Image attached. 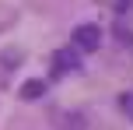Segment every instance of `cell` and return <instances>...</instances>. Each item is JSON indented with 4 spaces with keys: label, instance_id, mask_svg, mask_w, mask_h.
Instances as JSON below:
<instances>
[{
    "label": "cell",
    "instance_id": "cell-1",
    "mask_svg": "<svg viewBox=\"0 0 133 130\" xmlns=\"http://www.w3.org/2000/svg\"><path fill=\"white\" fill-rule=\"evenodd\" d=\"M74 49L77 53H98L102 49V28L98 25H77L74 28Z\"/></svg>",
    "mask_w": 133,
    "mask_h": 130
},
{
    "label": "cell",
    "instance_id": "cell-2",
    "mask_svg": "<svg viewBox=\"0 0 133 130\" xmlns=\"http://www.w3.org/2000/svg\"><path fill=\"white\" fill-rule=\"evenodd\" d=\"M81 67V53L77 49H56L53 53V63H49V70H53V77H63V74H74V70Z\"/></svg>",
    "mask_w": 133,
    "mask_h": 130
},
{
    "label": "cell",
    "instance_id": "cell-3",
    "mask_svg": "<svg viewBox=\"0 0 133 130\" xmlns=\"http://www.w3.org/2000/svg\"><path fill=\"white\" fill-rule=\"evenodd\" d=\"M49 123L56 130H88V116L81 109H56L49 116Z\"/></svg>",
    "mask_w": 133,
    "mask_h": 130
},
{
    "label": "cell",
    "instance_id": "cell-4",
    "mask_svg": "<svg viewBox=\"0 0 133 130\" xmlns=\"http://www.w3.org/2000/svg\"><path fill=\"white\" fill-rule=\"evenodd\" d=\"M46 95V81H28L25 88H21V98L25 102H35V98H42Z\"/></svg>",
    "mask_w": 133,
    "mask_h": 130
},
{
    "label": "cell",
    "instance_id": "cell-5",
    "mask_svg": "<svg viewBox=\"0 0 133 130\" xmlns=\"http://www.w3.org/2000/svg\"><path fill=\"white\" fill-rule=\"evenodd\" d=\"M119 113L126 120H133V91H123V95H119Z\"/></svg>",
    "mask_w": 133,
    "mask_h": 130
},
{
    "label": "cell",
    "instance_id": "cell-6",
    "mask_svg": "<svg viewBox=\"0 0 133 130\" xmlns=\"http://www.w3.org/2000/svg\"><path fill=\"white\" fill-rule=\"evenodd\" d=\"M112 35H116V39H119V42H123V46H126V49L133 46V32H130L126 25H116V28H112Z\"/></svg>",
    "mask_w": 133,
    "mask_h": 130
},
{
    "label": "cell",
    "instance_id": "cell-7",
    "mask_svg": "<svg viewBox=\"0 0 133 130\" xmlns=\"http://www.w3.org/2000/svg\"><path fill=\"white\" fill-rule=\"evenodd\" d=\"M109 4H112L116 11H130V7H133V0H109Z\"/></svg>",
    "mask_w": 133,
    "mask_h": 130
}]
</instances>
